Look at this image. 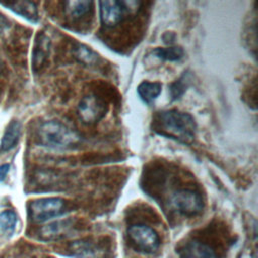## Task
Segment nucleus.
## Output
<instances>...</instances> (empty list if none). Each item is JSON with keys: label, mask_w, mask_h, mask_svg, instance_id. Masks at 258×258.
Wrapping results in <instances>:
<instances>
[{"label": "nucleus", "mask_w": 258, "mask_h": 258, "mask_svg": "<svg viewBox=\"0 0 258 258\" xmlns=\"http://www.w3.org/2000/svg\"><path fill=\"white\" fill-rule=\"evenodd\" d=\"M152 128L157 134L183 144H190L195 140L197 132L194 117L177 110L158 112L154 116Z\"/></svg>", "instance_id": "f257e3e1"}, {"label": "nucleus", "mask_w": 258, "mask_h": 258, "mask_svg": "<svg viewBox=\"0 0 258 258\" xmlns=\"http://www.w3.org/2000/svg\"><path fill=\"white\" fill-rule=\"evenodd\" d=\"M37 136L43 146L52 149L73 148L82 141L81 136L75 130L58 121L42 123L37 130Z\"/></svg>", "instance_id": "f03ea898"}, {"label": "nucleus", "mask_w": 258, "mask_h": 258, "mask_svg": "<svg viewBox=\"0 0 258 258\" xmlns=\"http://www.w3.org/2000/svg\"><path fill=\"white\" fill-rule=\"evenodd\" d=\"M64 202L59 198H43L32 201L28 206L29 218L35 223L46 222L63 213Z\"/></svg>", "instance_id": "7ed1b4c3"}, {"label": "nucleus", "mask_w": 258, "mask_h": 258, "mask_svg": "<svg viewBox=\"0 0 258 258\" xmlns=\"http://www.w3.org/2000/svg\"><path fill=\"white\" fill-rule=\"evenodd\" d=\"M107 112L106 103L96 95H87L82 98L78 105V116L87 125L100 121Z\"/></svg>", "instance_id": "20e7f679"}, {"label": "nucleus", "mask_w": 258, "mask_h": 258, "mask_svg": "<svg viewBox=\"0 0 258 258\" xmlns=\"http://www.w3.org/2000/svg\"><path fill=\"white\" fill-rule=\"evenodd\" d=\"M128 236L137 248L146 253L155 252L160 244L157 233L146 225L136 224L130 226L128 228Z\"/></svg>", "instance_id": "39448f33"}, {"label": "nucleus", "mask_w": 258, "mask_h": 258, "mask_svg": "<svg viewBox=\"0 0 258 258\" xmlns=\"http://www.w3.org/2000/svg\"><path fill=\"white\" fill-rule=\"evenodd\" d=\"M171 205L185 216H195L202 212L204 204L200 194L190 189H180L171 197Z\"/></svg>", "instance_id": "423d86ee"}, {"label": "nucleus", "mask_w": 258, "mask_h": 258, "mask_svg": "<svg viewBox=\"0 0 258 258\" xmlns=\"http://www.w3.org/2000/svg\"><path fill=\"white\" fill-rule=\"evenodd\" d=\"M100 18L105 26L111 27L119 23L124 16V13L129 10V2L125 1H101Z\"/></svg>", "instance_id": "0eeeda50"}, {"label": "nucleus", "mask_w": 258, "mask_h": 258, "mask_svg": "<svg viewBox=\"0 0 258 258\" xmlns=\"http://www.w3.org/2000/svg\"><path fill=\"white\" fill-rule=\"evenodd\" d=\"M177 253L179 258H216L214 250L200 242V241H188L178 248Z\"/></svg>", "instance_id": "6e6552de"}, {"label": "nucleus", "mask_w": 258, "mask_h": 258, "mask_svg": "<svg viewBox=\"0 0 258 258\" xmlns=\"http://www.w3.org/2000/svg\"><path fill=\"white\" fill-rule=\"evenodd\" d=\"M2 6L7 7L13 12L21 15L30 21H36L38 14L35 3L29 1H18V2H0Z\"/></svg>", "instance_id": "1a4fd4ad"}, {"label": "nucleus", "mask_w": 258, "mask_h": 258, "mask_svg": "<svg viewBox=\"0 0 258 258\" xmlns=\"http://www.w3.org/2000/svg\"><path fill=\"white\" fill-rule=\"evenodd\" d=\"M21 124L18 121H11L5 129L1 139V151H8L13 148L19 140Z\"/></svg>", "instance_id": "9d476101"}, {"label": "nucleus", "mask_w": 258, "mask_h": 258, "mask_svg": "<svg viewBox=\"0 0 258 258\" xmlns=\"http://www.w3.org/2000/svg\"><path fill=\"white\" fill-rule=\"evenodd\" d=\"M161 84L158 82L144 81L137 87L139 98L146 104H151L161 93Z\"/></svg>", "instance_id": "9b49d317"}, {"label": "nucleus", "mask_w": 258, "mask_h": 258, "mask_svg": "<svg viewBox=\"0 0 258 258\" xmlns=\"http://www.w3.org/2000/svg\"><path fill=\"white\" fill-rule=\"evenodd\" d=\"M93 2L87 0H73L64 2V9L68 15L79 18L89 12Z\"/></svg>", "instance_id": "f8f14e48"}, {"label": "nucleus", "mask_w": 258, "mask_h": 258, "mask_svg": "<svg viewBox=\"0 0 258 258\" xmlns=\"http://www.w3.org/2000/svg\"><path fill=\"white\" fill-rule=\"evenodd\" d=\"M157 58L168 61H176L183 57L184 51L181 47L178 46H169V47H157L152 51Z\"/></svg>", "instance_id": "ddd939ff"}, {"label": "nucleus", "mask_w": 258, "mask_h": 258, "mask_svg": "<svg viewBox=\"0 0 258 258\" xmlns=\"http://www.w3.org/2000/svg\"><path fill=\"white\" fill-rule=\"evenodd\" d=\"M69 228V224L68 221H62V222H55L49 225L44 226L41 230H40V235L44 238V239H52V238H56L59 235H62V233H64Z\"/></svg>", "instance_id": "4468645a"}, {"label": "nucleus", "mask_w": 258, "mask_h": 258, "mask_svg": "<svg viewBox=\"0 0 258 258\" xmlns=\"http://www.w3.org/2000/svg\"><path fill=\"white\" fill-rule=\"evenodd\" d=\"M17 224V215L14 211L6 210L0 213V229L11 235L14 232V229Z\"/></svg>", "instance_id": "2eb2a0df"}, {"label": "nucleus", "mask_w": 258, "mask_h": 258, "mask_svg": "<svg viewBox=\"0 0 258 258\" xmlns=\"http://www.w3.org/2000/svg\"><path fill=\"white\" fill-rule=\"evenodd\" d=\"M75 54H76V57L80 61H82L86 64H93L98 59V55L92 49H90L89 47L82 45V44L76 48Z\"/></svg>", "instance_id": "dca6fc26"}, {"label": "nucleus", "mask_w": 258, "mask_h": 258, "mask_svg": "<svg viewBox=\"0 0 258 258\" xmlns=\"http://www.w3.org/2000/svg\"><path fill=\"white\" fill-rule=\"evenodd\" d=\"M48 48V41L47 38L42 36L40 39H38L35 50H34V55H33V63L34 66H40L42 61L44 60L46 56Z\"/></svg>", "instance_id": "f3484780"}, {"label": "nucleus", "mask_w": 258, "mask_h": 258, "mask_svg": "<svg viewBox=\"0 0 258 258\" xmlns=\"http://www.w3.org/2000/svg\"><path fill=\"white\" fill-rule=\"evenodd\" d=\"M187 85H188V81H187L185 75L183 77H181L180 79H178L177 81H175L173 84H171L170 94H171L172 100H176V99L180 98V96L185 92Z\"/></svg>", "instance_id": "a211bd4d"}, {"label": "nucleus", "mask_w": 258, "mask_h": 258, "mask_svg": "<svg viewBox=\"0 0 258 258\" xmlns=\"http://www.w3.org/2000/svg\"><path fill=\"white\" fill-rule=\"evenodd\" d=\"M9 168H10V165L8 163H4L0 165V181H3L6 178Z\"/></svg>", "instance_id": "6ab92c4d"}, {"label": "nucleus", "mask_w": 258, "mask_h": 258, "mask_svg": "<svg viewBox=\"0 0 258 258\" xmlns=\"http://www.w3.org/2000/svg\"><path fill=\"white\" fill-rule=\"evenodd\" d=\"M0 69H1V62H0Z\"/></svg>", "instance_id": "aec40b11"}]
</instances>
